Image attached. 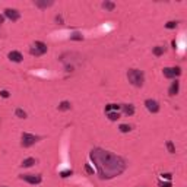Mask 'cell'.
Segmentation results:
<instances>
[{"label": "cell", "mask_w": 187, "mask_h": 187, "mask_svg": "<svg viewBox=\"0 0 187 187\" xmlns=\"http://www.w3.org/2000/svg\"><path fill=\"white\" fill-rule=\"evenodd\" d=\"M89 158L95 164L101 180L114 178L126 170V161L121 156L111 153L108 150L101 149V148H95L91 150Z\"/></svg>", "instance_id": "1"}, {"label": "cell", "mask_w": 187, "mask_h": 187, "mask_svg": "<svg viewBox=\"0 0 187 187\" xmlns=\"http://www.w3.org/2000/svg\"><path fill=\"white\" fill-rule=\"evenodd\" d=\"M127 77H129V82L136 86V88H140L143 86V82H145V73L142 70H138V69H132L127 72Z\"/></svg>", "instance_id": "2"}, {"label": "cell", "mask_w": 187, "mask_h": 187, "mask_svg": "<svg viewBox=\"0 0 187 187\" xmlns=\"http://www.w3.org/2000/svg\"><path fill=\"white\" fill-rule=\"evenodd\" d=\"M47 50H48V47H47V44H44L42 41H35L32 45H31V48H29V53L32 54V56H42V54H45L47 53Z\"/></svg>", "instance_id": "3"}, {"label": "cell", "mask_w": 187, "mask_h": 187, "mask_svg": "<svg viewBox=\"0 0 187 187\" xmlns=\"http://www.w3.org/2000/svg\"><path fill=\"white\" fill-rule=\"evenodd\" d=\"M41 138L35 136V135H31V133H24L22 135V146L24 148H29L32 145H35Z\"/></svg>", "instance_id": "4"}, {"label": "cell", "mask_w": 187, "mask_h": 187, "mask_svg": "<svg viewBox=\"0 0 187 187\" xmlns=\"http://www.w3.org/2000/svg\"><path fill=\"white\" fill-rule=\"evenodd\" d=\"M162 73H164L165 77H168V79H174V77H178V76L181 75V69L180 67H165L162 70Z\"/></svg>", "instance_id": "5"}, {"label": "cell", "mask_w": 187, "mask_h": 187, "mask_svg": "<svg viewBox=\"0 0 187 187\" xmlns=\"http://www.w3.org/2000/svg\"><path fill=\"white\" fill-rule=\"evenodd\" d=\"M21 180L29 183V184H39L41 183V176H35V174H24L21 176Z\"/></svg>", "instance_id": "6"}, {"label": "cell", "mask_w": 187, "mask_h": 187, "mask_svg": "<svg viewBox=\"0 0 187 187\" xmlns=\"http://www.w3.org/2000/svg\"><path fill=\"white\" fill-rule=\"evenodd\" d=\"M4 16L15 22V21H18V19L21 18V13H19L16 9H10V7H7V9L4 10Z\"/></svg>", "instance_id": "7"}, {"label": "cell", "mask_w": 187, "mask_h": 187, "mask_svg": "<svg viewBox=\"0 0 187 187\" xmlns=\"http://www.w3.org/2000/svg\"><path fill=\"white\" fill-rule=\"evenodd\" d=\"M145 107L148 108V111L153 112V114L159 111V104H158V101H155V100H146V101H145Z\"/></svg>", "instance_id": "8"}, {"label": "cell", "mask_w": 187, "mask_h": 187, "mask_svg": "<svg viewBox=\"0 0 187 187\" xmlns=\"http://www.w3.org/2000/svg\"><path fill=\"white\" fill-rule=\"evenodd\" d=\"M7 57H9V60L10 62H15V63H21L22 62V54L19 53V51H10L9 54H7Z\"/></svg>", "instance_id": "9"}, {"label": "cell", "mask_w": 187, "mask_h": 187, "mask_svg": "<svg viewBox=\"0 0 187 187\" xmlns=\"http://www.w3.org/2000/svg\"><path fill=\"white\" fill-rule=\"evenodd\" d=\"M178 89H180V82H178V80H174V82L171 83L170 89H168V94H170V95H177V94H178Z\"/></svg>", "instance_id": "10"}, {"label": "cell", "mask_w": 187, "mask_h": 187, "mask_svg": "<svg viewBox=\"0 0 187 187\" xmlns=\"http://www.w3.org/2000/svg\"><path fill=\"white\" fill-rule=\"evenodd\" d=\"M121 108H123V112L126 115H133L135 114V107L130 105V104H124V105H121Z\"/></svg>", "instance_id": "11"}, {"label": "cell", "mask_w": 187, "mask_h": 187, "mask_svg": "<svg viewBox=\"0 0 187 187\" xmlns=\"http://www.w3.org/2000/svg\"><path fill=\"white\" fill-rule=\"evenodd\" d=\"M72 108V104L69 102V101H62L60 104H59V110L60 111H67V110H70Z\"/></svg>", "instance_id": "12"}, {"label": "cell", "mask_w": 187, "mask_h": 187, "mask_svg": "<svg viewBox=\"0 0 187 187\" xmlns=\"http://www.w3.org/2000/svg\"><path fill=\"white\" fill-rule=\"evenodd\" d=\"M35 162H37V161H35L34 158H27V159H24V162H22L21 165H22L24 168H29V167H32Z\"/></svg>", "instance_id": "13"}, {"label": "cell", "mask_w": 187, "mask_h": 187, "mask_svg": "<svg viewBox=\"0 0 187 187\" xmlns=\"http://www.w3.org/2000/svg\"><path fill=\"white\" fill-rule=\"evenodd\" d=\"M120 108H121V105H118V104H108V105H105V112L118 111Z\"/></svg>", "instance_id": "14"}, {"label": "cell", "mask_w": 187, "mask_h": 187, "mask_svg": "<svg viewBox=\"0 0 187 187\" xmlns=\"http://www.w3.org/2000/svg\"><path fill=\"white\" fill-rule=\"evenodd\" d=\"M102 7H104L105 10H108V12H112V10L115 9V4H114L112 1H107V0H105V1L102 3Z\"/></svg>", "instance_id": "15"}, {"label": "cell", "mask_w": 187, "mask_h": 187, "mask_svg": "<svg viewBox=\"0 0 187 187\" xmlns=\"http://www.w3.org/2000/svg\"><path fill=\"white\" fill-rule=\"evenodd\" d=\"M107 117H108L111 121H117V120L120 118V112L118 111H110V112H107Z\"/></svg>", "instance_id": "16"}, {"label": "cell", "mask_w": 187, "mask_h": 187, "mask_svg": "<svg viewBox=\"0 0 187 187\" xmlns=\"http://www.w3.org/2000/svg\"><path fill=\"white\" fill-rule=\"evenodd\" d=\"M35 6H37V7H41V9H45V7L53 6V1H35Z\"/></svg>", "instance_id": "17"}, {"label": "cell", "mask_w": 187, "mask_h": 187, "mask_svg": "<svg viewBox=\"0 0 187 187\" xmlns=\"http://www.w3.org/2000/svg\"><path fill=\"white\" fill-rule=\"evenodd\" d=\"M164 53H165V47H155L153 48V56H156V57L162 56Z\"/></svg>", "instance_id": "18"}, {"label": "cell", "mask_w": 187, "mask_h": 187, "mask_svg": "<svg viewBox=\"0 0 187 187\" xmlns=\"http://www.w3.org/2000/svg\"><path fill=\"white\" fill-rule=\"evenodd\" d=\"M118 130H120L121 133H129V132L132 130V126H129V124H120V126H118Z\"/></svg>", "instance_id": "19"}, {"label": "cell", "mask_w": 187, "mask_h": 187, "mask_svg": "<svg viewBox=\"0 0 187 187\" xmlns=\"http://www.w3.org/2000/svg\"><path fill=\"white\" fill-rule=\"evenodd\" d=\"M70 39H72V41H82V39H83V35H82L80 32H73V34L70 35Z\"/></svg>", "instance_id": "20"}, {"label": "cell", "mask_w": 187, "mask_h": 187, "mask_svg": "<svg viewBox=\"0 0 187 187\" xmlns=\"http://www.w3.org/2000/svg\"><path fill=\"white\" fill-rule=\"evenodd\" d=\"M15 114H16V117H19V118H27V112L24 111L22 108H16Z\"/></svg>", "instance_id": "21"}, {"label": "cell", "mask_w": 187, "mask_h": 187, "mask_svg": "<svg viewBox=\"0 0 187 187\" xmlns=\"http://www.w3.org/2000/svg\"><path fill=\"white\" fill-rule=\"evenodd\" d=\"M72 174H73V171H72V170H64V171H62V173H60V177L67 178V177H70Z\"/></svg>", "instance_id": "22"}, {"label": "cell", "mask_w": 187, "mask_h": 187, "mask_svg": "<svg viewBox=\"0 0 187 187\" xmlns=\"http://www.w3.org/2000/svg\"><path fill=\"white\" fill-rule=\"evenodd\" d=\"M167 148H168V152H170V153H176V146H174V143H173L171 140L167 142Z\"/></svg>", "instance_id": "23"}, {"label": "cell", "mask_w": 187, "mask_h": 187, "mask_svg": "<svg viewBox=\"0 0 187 187\" xmlns=\"http://www.w3.org/2000/svg\"><path fill=\"white\" fill-rule=\"evenodd\" d=\"M176 27H177V22H174V21H170L165 24V28H168V29H174Z\"/></svg>", "instance_id": "24"}, {"label": "cell", "mask_w": 187, "mask_h": 187, "mask_svg": "<svg viewBox=\"0 0 187 187\" xmlns=\"http://www.w3.org/2000/svg\"><path fill=\"white\" fill-rule=\"evenodd\" d=\"M85 170H86L88 174H94V168H92L89 164H85Z\"/></svg>", "instance_id": "25"}, {"label": "cell", "mask_w": 187, "mask_h": 187, "mask_svg": "<svg viewBox=\"0 0 187 187\" xmlns=\"http://www.w3.org/2000/svg\"><path fill=\"white\" fill-rule=\"evenodd\" d=\"M159 187H173V186H171V183H164V181H161V183H159Z\"/></svg>", "instance_id": "26"}, {"label": "cell", "mask_w": 187, "mask_h": 187, "mask_svg": "<svg viewBox=\"0 0 187 187\" xmlns=\"http://www.w3.org/2000/svg\"><path fill=\"white\" fill-rule=\"evenodd\" d=\"M0 95H1L3 98H7V97H9V92H7V91H1V92H0Z\"/></svg>", "instance_id": "27"}, {"label": "cell", "mask_w": 187, "mask_h": 187, "mask_svg": "<svg viewBox=\"0 0 187 187\" xmlns=\"http://www.w3.org/2000/svg\"><path fill=\"white\" fill-rule=\"evenodd\" d=\"M56 22L57 24H63V18L62 16H56Z\"/></svg>", "instance_id": "28"}, {"label": "cell", "mask_w": 187, "mask_h": 187, "mask_svg": "<svg viewBox=\"0 0 187 187\" xmlns=\"http://www.w3.org/2000/svg\"><path fill=\"white\" fill-rule=\"evenodd\" d=\"M162 178H168V180H170V178H171V174H170V173H165V174H162Z\"/></svg>", "instance_id": "29"}, {"label": "cell", "mask_w": 187, "mask_h": 187, "mask_svg": "<svg viewBox=\"0 0 187 187\" xmlns=\"http://www.w3.org/2000/svg\"><path fill=\"white\" fill-rule=\"evenodd\" d=\"M3 22H4V18H3V16H1V15H0V25H1V24H3Z\"/></svg>", "instance_id": "30"}]
</instances>
